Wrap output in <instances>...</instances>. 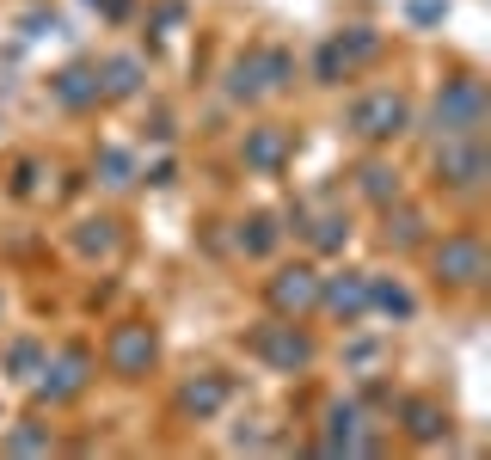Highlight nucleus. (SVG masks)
I'll return each instance as SVG.
<instances>
[{"label": "nucleus", "instance_id": "f257e3e1", "mask_svg": "<svg viewBox=\"0 0 491 460\" xmlns=\"http://www.w3.org/2000/svg\"><path fill=\"white\" fill-rule=\"evenodd\" d=\"M363 135H393L399 129V99H375V105H363Z\"/></svg>", "mask_w": 491, "mask_h": 460}]
</instances>
